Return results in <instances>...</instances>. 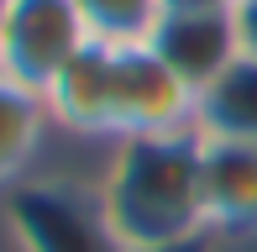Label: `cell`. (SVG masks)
I'll return each mask as SVG.
<instances>
[{
  "mask_svg": "<svg viewBox=\"0 0 257 252\" xmlns=\"http://www.w3.org/2000/svg\"><path fill=\"white\" fill-rule=\"evenodd\" d=\"M0 27H6V0H0Z\"/></svg>",
  "mask_w": 257,
  "mask_h": 252,
  "instance_id": "14",
  "label": "cell"
},
{
  "mask_svg": "<svg viewBox=\"0 0 257 252\" xmlns=\"http://www.w3.org/2000/svg\"><path fill=\"white\" fill-rule=\"evenodd\" d=\"M236 42H241V53L247 58H257V0H236Z\"/></svg>",
  "mask_w": 257,
  "mask_h": 252,
  "instance_id": "11",
  "label": "cell"
},
{
  "mask_svg": "<svg viewBox=\"0 0 257 252\" xmlns=\"http://www.w3.org/2000/svg\"><path fill=\"white\" fill-rule=\"evenodd\" d=\"M11 236L21 252H121L100 205V184L79 189L68 179L11 184Z\"/></svg>",
  "mask_w": 257,
  "mask_h": 252,
  "instance_id": "2",
  "label": "cell"
},
{
  "mask_svg": "<svg viewBox=\"0 0 257 252\" xmlns=\"http://www.w3.org/2000/svg\"><path fill=\"white\" fill-rule=\"evenodd\" d=\"M100 205L121 252H173L205 242L200 132L121 137L100 174Z\"/></svg>",
  "mask_w": 257,
  "mask_h": 252,
  "instance_id": "1",
  "label": "cell"
},
{
  "mask_svg": "<svg viewBox=\"0 0 257 252\" xmlns=\"http://www.w3.org/2000/svg\"><path fill=\"white\" fill-rule=\"evenodd\" d=\"M173 252H205V242H189V247H173Z\"/></svg>",
  "mask_w": 257,
  "mask_h": 252,
  "instance_id": "13",
  "label": "cell"
},
{
  "mask_svg": "<svg viewBox=\"0 0 257 252\" xmlns=\"http://www.w3.org/2000/svg\"><path fill=\"white\" fill-rule=\"evenodd\" d=\"M89 27L74 0H6L0 27V74L27 89H48L79 53L89 48Z\"/></svg>",
  "mask_w": 257,
  "mask_h": 252,
  "instance_id": "3",
  "label": "cell"
},
{
  "mask_svg": "<svg viewBox=\"0 0 257 252\" xmlns=\"http://www.w3.org/2000/svg\"><path fill=\"white\" fill-rule=\"evenodd\" d=\"M115 58V142L121 137H163V132H194L200 89L184 84L158 58L153 42L110 48Z\"/></svg>",
  "mask_w": 257,
  "mask_h": 252,
  "instance_id": "4",
  "label": "cell"
},
{
  "mask_svg": "<svg viewBox=\"0 0 257 252\" xmlns=\"http://www.w3.org/2000/svg\"><path fill=\"white\" fill-rule=\"evenodd\" d=\"M163 11H184V16H210V11H236V0H163Z\"/></svg>",
  "mask_w": 257,
  "mask_h": 252,
  "instance_id": "12",
  "label": "cell"
},
{
  "mask_svg": "<svg viewBox=\"0 0 257 252\" xmlns=\"http://www.w3.org/2000/svg\"><path fill=\"white\" fill-rule=\"evenodd\" d=\"M194 132L200 137H231V142H257V58H247V53L231 58L200 89Z\"/></svg>",
  "mask_w": 257,
  "mask_h": 252,
  "instance_id": "8",
  "label": "cell"
},
{
  "mask_svg": "<svg viewBox=\"0 0 257 252\" xmlns=\"http://www.w3.org/2000/svg\"><path fill=\"white\" fill-rule=\"evenodd\" d=\"M53 126L68 137H105L115 142V58L110 42H89L63 74L42 89Z\"/></svg>",
  "mask_w": 257,
  "mask_h": 252,
  "instance_id": "6",
  "label": "cell"
},
{
  "mask_svg": "<svg viewBox=\"0 0 257 252\" xmlns=\"http://www.w3.org/2000/svg\"><path fill=\"white\" fill-rule=\"evenodd\" d=\"M84 16L89 37L126 48V42H147L153 27L163 21V0H74Z\"/></svg>",
  "mask_w": 257,
  "mask_h": 252,
  "instance_id": "10",
  "label": "cell"
},
{
  "mask_svg": "<svg viewBox=\"0 0 257 252\" xmlns=\"http://www.w3.org/2000/svg\"><path fill=\"white\" fill-rule=\"evenodd\" d=\"M200 210L205 231L220 236L257 231V142L200 137Z\"/></svg>",
  "mask_w": 257,
  "mask_h": 252,
  "instance_id": "5",
  "label": "cell"
},
{
  "mask_svg": "<svg viewBox=\"0 0 257 252\" xmlns=\"http://www.w3.org/2000/svg\"><path fill=\"white\" fill-rule=\"evenodd\" d=\"M48 126H53L48 100L37 89L16 84L11 74H0V184H21L27 179Z\"/></svg>",
  "mask_w": 257,
  "mask_h": 252,
  "instance_id": "9",
  "label": "cell"
},
{
  "mask_svg": "<svg viewBox=\"0 0 257 252\" xmlns=\"http://www.w3.org/2000/svg\"><path fill=\"white\" fill-rule=\"evenodd\" d=\"M158 58L184 79V84L205 89L231 58H241L236 42V16L231 11H210V16H184V11H163V21L147 37Z\"/></svg>",
  "mask_w": 257,
  "mask_h": 252,
  "instance_id": "7",
  "label": "cell"
}]
</instances>
